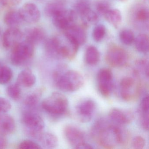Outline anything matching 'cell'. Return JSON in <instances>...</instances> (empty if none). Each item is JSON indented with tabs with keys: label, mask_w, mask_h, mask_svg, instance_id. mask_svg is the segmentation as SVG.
Wrapping results in <instances>:
<instances>
[{
	"label": "cell",
	"mask_w": 149,
	"mask_h": 149,
	"mask_svg": "<svg viewBox=\"0 0 149 149\" xmlns=\"http://www.w3.org/2000/svg\"><path fill=\"white\" fill-rule=\"evenodd\" d=\"M94 130L99 144L104 148H114L123 143V131L116 125H104L102 122H101L96 124Z\"/></svg>",
	"instance_id": "cell-1"
},
{
	"label": "cell",
	"mask_w": 149,
	"mask_h": 149,
	"mask_svg": "<svg viewBox=\"0 0 149 149\" xmlns=\"http://www.w3.org/2000/svg\"><path fill=\"white\" fill-rule=\"evenodd\" d=\"M54 79L58 88L65 92H74L81 88L84 79L81 73L74 70L63 71L58 69L54 74Z\"/></svg>",
	"instance_id": "cell-2"
},
{
	"label": "cell",
	"mask_w": 149,
	"mask_h": 149,
	"mask_svg": "<svg viewBox=\"0 0 149 149\" xmlns=\"http://www.w3.org/2000/svg\"><path fill=\"white\" fill-rule=\"evenodd\" d=\"M42 107L49 115L53 116H60L67 112L68 101L63 94L54 92L43 100Z\"/></svg>",
	"instance_id": "cell-3"
},
{
	"label": "cell",
	"mask_w": 149,
	"mask_h": 149,
	"mask_svg": "<svg viewBox=\"0 0 149 149\" xmlns=\"http://www.w3.org/2000/svg\"><path fill=\"white\" fill-rule=\"evenodd\" d=\"M22 122L25 132L30 136L38 139L43 132L45 127L44 121L37 113L33 111L25 112Z\"/></svg>",
	"instance_id": "cell-4"
},
{
	"label": "cell",
	"mask_w": 149,
	"mask_h": 149,
	"mask_svg": "<svg viewBox=\"0 0 149 149\" xmlns=\"http://www.w3.org/2000/svg\"><path fill=\"white\" fill-rule=\"evenodd\" d=\"M11 61L14 65L20 66L30 60L34 54V45L25 40L13 48Z\"/></svg>",
	"instance_id": "cell-5"
},
{
	"label": "cell",
	"mask_w": 149,
	"mask_h": 149,
	"mask_svg": "<svg viewBox=\"0 0 149 149\" xmlns=\"http://www.w3.org/2000/svg\"><path fill=\"white\" fill-rule=\"evenodd\" d=\"M128 59L127 52L118 46L110 47L106 54V61L111 67L115 68L125 66L128 62Z\"/></svg>",
	"instance_id": "cell-6"
},
{
	"label": "cell",
	"mask_w": 149,
	"mask_h": 149,
	"mask_svg": "<svg viewBox=\"0 0 149 149\" xmlns=\"http://www.w3.org/2000/svg\"><path fill=\"white\" fill-rule=\"evenodd\" d=\"M52 18L55 26L58 29L65 31L75 25L77 14L74 10L64 9Z\"/></svg>",
	"instance_id": "cell-7"
},
{
	"label": "cell",
	"mask_w": 149,
	"mask_h": 149,
	"mask_svg": "<svg viewBox=\"0 0 149 149\" xmlns=\"http://www.w3.org/2000/svg\"><path fill=\"white\" fill-rule=\"evenodd\" d=\"M98 88L100 93L104 97L110 95L113 88V74L108 68L101 69L97 74Z\"/></svg>",
	"instance_id": "cell-8"
},
{
	"label": "cell",
	"mask_w": 149,
	"mask_h": 149,
	"mask_svg": "<svg viewBox=\"0 0 149 149\" xmlns=\"http://www.w3.org/2000/svg\"><path fill=\"white\" fill-rule=\"evenodd\" d=\"M96 103L91 99L80 102L76 107V112L79 119L83 123L89 122L95 110Z\"/></svg>",
	"instance_id": "cell-9"
},
{
	"label": "cell",
	"mask_w": 149,
	"mask_h": 149,
	"mask_svg": "<svg viewBox=\"0 0 149 149\" xmlns=\"http://www.w3.org/2000/svg\"><path fill=\"white\" fill-rule=\"evenodd\" d=\"M23 33L17 27H11L7 29L2 36V45L6 49L13 48L22 41Z\"/></svg>",
	"instance_id": "cell-10"
},
{
	"label": "cell",
	"mask_w": 149,
	"mask_h": 149,
	"mask_svg": "<svg viewBox=\"0 0 149 149\" xmlns=\"http://www.w3.org/2000/svg\"><path fill=\"white\" fill-rule=\"evenodd\" d=\"M23 21L29 24H34L40 20L41 14L38 7L32 3L24 4L19 10Z\"/></svg>",
	"instance_id": "cell-11"
},
{
	"label": "cell",
	"mask_w": 149,
	"mask_h": 149,
	"mask_svg": "<svg viewBox=\"0 0 149 149\" xmlns=\"http://www.w3.org/2000/svg\"><path fill=\"white\" fill-rule=\"evenodd\" d=\"M65 138L75 148L85 142L84 132L79 128L74 125H68L64 129Z\"/></svg>",
	"instance_id": "cell-12"
},
{
	"label": "cell",
	"mask_w": 149,
	"mask_h": 149,
	"mask_svg": "<svg viewBox=\"0 0 149 149\" xmlns=\"http://www.w3.org/2000/svg\"><path fill=\"white\" fill-rule=\"evenodd\" d=\"M64 35L78 46L85 43L87 40V35L82 27L74 25L65 30Z\"/></svg>",
	"instance_id": "cell-13"
},
{
	"label": "cell",
	"mask_w": 149,
	"mask_h": 149,
	"mask_svg": "<svg viewBox=\"0 0 149 149\" xmlns=\"http://www.w3.org/2000/svg\"><path fill=\"white\" fill-rule=\"evenodd\" d=\"M135 83L132 77H125L122 79L120 83V95L122 99L127 101L131 100L134 95Z\"/></svg>",
	"instance_id": "cell-14"
},
{
	"label": "cell",
	"mask_w": 149,
	"mask_h": 149,
	"mask_svg": "<svg viewBox=\"0 0 149 149\" xmlns=\"http://www.w3.org/2000/svg\"><path fill=\"white\" fill-rule=\"evenodd\" d=\"M109 117L115 123L123 125L130 123L133 118V116L130 112L116 108L110 110Z\"/></svg>",
	"instance_id": "cell-15"
},
{
	"label": "cell",
	"mask_w": 149,
	"mask_h": 149,
	"mask_svg": "<svg viewBox=\"0 0 149 149\" xmlns=\"http://www.w3.org/2000/svg\"><path fill=\"white\" fill-rule=\"evenodd\" d=\"M26 40L31 42L34 45L45 40L46 34L43 29L39 27H33L26 30L23 34Z\"/></svg>",
	"instance_id": "cell-16"
},
{
	"label": "cell",
	"mask_w": 149,
	"mask_h": 149,
	"mask_svg": "<svg viewBox=\"0 0 149 149\" xmlns=\"http://www.w3.org/2000/svg\"><path fill=\"white\" fill-rule=\"evenodd\" d=\"M15 123L11 116L6 114L0 115V134L10 135L15 130Z\"/></svg>",
	"instance_id": "cell-17"
},
{
	"label": "cell",
	"mask_w": 149,
	"mask_h": 149,
	"mask_svg": "<svg viewBox=\"0 0 149 149\" xmlns=\"http://www.w3.org/2000/svg\"><path fill=\"white\" fill-rule=\"evenodd\" d=\"M36 82L34 74L29 69L22 70L17 77V83L20 87L29 88L33 87Z\"/></svg>",
	"instance_id": "cell-18"
},
{
	"label": "cell",
	"mask_w": 149,
	"mask_h": 149,
	"mask_svg": "<svg viewBox=\"0 0 149 149\" xmlns=\"http://www.w3.org/2000/svg\"><path fill=\"white\" fill-rule=\"evenodd\" d=\"M62 41L57 37H52L45 40L44 46L46 52L50 56L59 58V53Z\"/></svg>",
	"instance_id": "cell-19"
},
{
	"label": "cell",
	"mask_w": 149,
	"mask_h": 149,
	"mask_svg": "<svg viewBox=\"0 0 149 149\" xmlns=\"http://www.w3.org/2000/svg\"><path fill=\"white\" fill-rule=\"evenodd\" d=\"M38 139L42 147L46 149H54L58 145L57 137L51 132H42Z\"/></svg>",
	"instance_id": "cell-20"
},
{
	"label": "cell",
	"mask_w": 149,
	"mask_h": 149,
	"mask_svg": "<svg viewBox=\"0 0 149 149\" xmlns=\"http://www.w3.org/2000/svg\"><path fill=\"white\" fill-rule=\"evenodd\" d=\"M23 21L19 11L12 10L8 12L4 17V22L7 26L17 27Z\"/></svg>",
	"instance_id": "cell-21"
},
{
	"label": "cell",
	"mask_w": 149,
	"mask_h": 149,
	"mask_svg": "<svg viewBox=\"0 0 149 149\" xmlns=\"http://www.w3.org/2000/svg\"><path fill=\"white\" fill-rule=\"evenodd\" d=\"M104 17L108 22L115 28L119 27L122 22V14L118 9H110Z\"/></svg>",
	"instance_id": "cell-22"
},
{
	"label": "cell",
	"mask_w": 149,
	"mask_h": 149,
	"mask_svg": "<svg viewBox=\"0 0 149 149\" xmlns=\"http://www.w3.org/2000/svg\"><path fill=\"white\" fill-rule=\"evenodd\" d=\"M100 54L98 49L94 46L87 48L85 53V60L89 65L96 64L100 61Z\"/></svg>",
	"instance_id": "cell-23"
},
{
	"label": "cell",
	"mask_w": 149,
	"mask_h": 149,
	"mask_svg": "<svg viewBox=\"0 0 149 149\" xmlns=\"http://www.w3.org/2000/svg\"><path fill=\"white\" fill-rule=\"evenodd\" d=\"M135 45L136 49L141 53L146 54L149 51V37L147 35L141 34L135 39Z\"/></svg>",
	"instance_id": "cell-24"
},
{
	"label": "cell",
	"mask_w": 149,
	"mask_h": 149,
	"mask_svg": "<svg viewBox=\"0 0 149 149\" xmlns=\"http://www.w3.org/2000/svg\"><path fill=\"white\" fill-rule=\"evenodd\" d=\"M40 88L29 94L25 97L24 104L26 107L32 109L38 104L42 95V90Z\"/></svg>",
	"instance_id": "cell-25"
},
{
	"label": "cell",
	"mask_w": 149,
	"mask_h": 149,
	"mask_svg": "<svg viewBox=\"0 0 149 149\" xmlns=\"http://www.w3.org/2000/svg\"><path fill=\"white\" fill-rule=\"evenodd\" d=\"M65 9L64 5L58 1L51 2L45 6L44 12L45 14L49 17H53Z\"/></svg>",
	"instance_id": "cell-26"
},
{
	"label": "cell",
	"mask_w": 149,
	"mask_h": 149,
	"mask_svg": "<svg viewBox=\"0 0 149 149\" xmlns=\"http://www.w3.org/2000/svg\"><path fill=\"white\" fill-rule=\"evenodd\" d=\"M13 77L12 70L8 66L4 64L0 69V84H7L11 81Z\"/></svg>",
	"instance_id": "cell-27"
},
{
	"label": "cell",
	"mask_w": 149,
	"mask_h": 149,
	"mask_svg": "<svg viewBox=\"0 0 149 149\" xmlns=\"http://www.w3.org/2000/svg\"><path fill=\"white\" fill-rule=\"evenodd\" d=\"M8 96L15 101H18L21 97L22 91L21 87L16 83L9 85L6 90Z\"/></svg>",
	"instance_id": "cell-28"
},
{
	"label": "cell",
	"mask_w": 149,
	"mask_h": 149,
	"mask_svg": "<svg viewBox=\"0 0 149 149\" xmlns=\"http://www.w3.org/2000/svg\"><path fill=\"white\" fill-rule=\"evenodd\" d=\"M119 38L122 43L125 45H131L135 40V36L131 30L124 29L119 33Z\"/></svg>",
	"instance_id": "cell-29"
},
{
	"label": "cell",
	"mask_w": 149,
	"mask_h": 149,
	"mask_svg": "<svg viewBox=\"0 0 149 149\" xmlns=\"http://www.w3.org/2000/svg\"><path fill=\"white\" fill-rule=\"evenodd\" d=\"M106 34V28L103 25H98L94 28L92 33V37L96 42L101 41Z\"/></svg>",
	"instance_id": "cell-30"
},
{
	"label": "cell",
	"mask_w": 149,
	"mask_h": 149,
	"mask_svg": "<svg viewBox=\"0 0 149 149\" xmlns=\"http://www.w3.org/2000/svg\"><path fill=\"white\" fill-rule=\"evenodd\" d=\"M81 18L85 26H88L89 24H95L99 19L97 14L91 9H90Z\"/></svg>",
	"instance_id": "cell-31"
},
{
	"label": "cell",
	"mask_w": 149,
	"mask_h": 149,
	"mask_svg": "<svg viewBox=\"0 0 149 149\" xmlns=\"http://www.w3.org/2000/svg\"><path fill=\"white\" fill-rule=\"evenodd\" d=\"M91 8L89 4L84 1H78L75 4V12L81 17L84 15Z\"/></svg>",
	"instance_id": "cell-32"
},
{
	"label": "cell",
	"mask_w": 149,
	"mask_h": 149,
	"mask_svg": "<svg viewBox=\"0 0 149 149\" xmlns=\"http://www.w3.org/2000/svg\"><path fill=\"white\" fill-rule=\"evenodd\" d=\"M96 10L98 14L104 16L110 9V5L108 1H100L96 4Z\"/></svg>",
	"instance_id": "cell-33"
},
{
	"label": "cell",
	"mask_w": 149,
	"mask_h": 149,
	"mask_svg": "<svg viewBox=\"0 0 149 149\" xmlns=\"http://www.w3.org/2000/svg\"><path fill=\"white\" fill-rule=\"evenodd\" d=\"M136 65L139 69L146 77L149 76V63L145 59H139L136 62Z\"/></svg>",
	"instance_id": "cell-34"
},
{
	"label": "cell",
	"mask_w": 149,
	"mask_h": 149,
	"mask_svg": "<svg viewBox=\"0 0 149 149\" xmlns=\"http://www.w3.org/2000/svg\"><path fill=\"white\" fill-rule=\"evenodd\" d=\"M19 148L21 149H39L42 147L34 141L31 140H25L21 142Z\"/></svg>",
	"instance_id": "cell-35"
},
{
	"label": "cell",
	"mask_w": 149,
	"mask_h": 149,
	"mask_svg": "<svg viewBox=\"0 0 149 149\" xmlns=\"http://www.w3.org/2000/svg\"><path fill=\"white\" fill-rule=\"evenodd\" d=\"M136 18L139 22L147 21L149 19V13L148 8H139L136 13Z\"/></svg>",
	"instance_id": "cell-36"
},
{
	"label": "cell",
	"mask_w": 149,
	"mask_h": 149,
	"mask_svg": "<svg viewBox=\"0 0 149 149\" xmlns=\"http://www.w3.org/2000/svg\"><path fill=\"white\" fill-rule=\"evenodd\" d=\"M145 145V140L141 136L135 137L132 142V147L135 149H142Z\"/></svg>",
	"instance_id": "cell-37"
},
{
	"label": "cell",
	"mask_w": 149,
	"mask_h": 149,
	"mask_svg": "<svg viewBox=\"0 0 149 149\" xmlns=\"http://www.w3.org/2000/svg\"><path fill=\"white\" fill-rule=\"evenodd\" d=\"M12 105L11 103L7 99L0 97V113H6L10 110Z\"/></svg>",
	"instance_id": "cell-38"
},
{
	"label": "cell",
	"mask_w": 149,
	"mask_h": 149,
	"mask_svg": "<svg viewBox=\"0 0 149 149\" xmlns=\"http://www.w3.org/2000/svg\"><path fill=\"white\" fill-rule=\"evenodd\" d=\"M140 109L142 113H149V98L148 95H146L142 99L140 104Z\"/></svg>",
	"instance_id": "cell-39"
},
{
	"label": "cell",
	"mask_w": 149,
	"mask_h": 149,
	"mask_svg": "<svg viewBox=\"0 0 149 149\" xmlns=\"http://www.w3.org/2000/svg\"><path fill=\"white\" fill-rule=\"evenodd\" d=\"M22 0H2L1 5L5 7H13L20 4Z\"/></svg>",
	"instance_id": "cell-40"
},
{
	"label": "cell",
	"mask_w": 149,
	"mask_h": 149,
	"mask_svg": "<svg viewBox=\"0 0 149 149\" xmlns=\"http://www.w3.org/2000/svg\"><path fill=\"white\" fill-rule=\"evenodd\" d=\"M141 125L146 130L149 129V113H142L141 118Z\"/></svg>",
	"instance_id": "cell-41"
},
{
	"label": "cell",
	"mask_w": 149,
	"mask_h": 149,
	"mask_svg": "<svg viewBox=\"0 0 149 149\" xmlns=\"http://www.w3.org/2000/svg\"><path fill=\"white\" fill-rule=\"evenodd\" d=\"M7 140L4 135L0 134V149H5L7 146Z\"/></svg>",
	"instance_id": "cell-42"
},
{
	"label": "cell",
	"mask_w": 149,
	"mask_h": 149,
	"mask_svg": "<svg viewBox=\"0 0 149 149\" xmlns=\"http://www.w3.org/2000/svg\"><path fill=\"white\" fill-rule=\"evenodd\" d=\"M93 147L89 144L88 143L86 142L82 143L79 145L76 148V149H93Z\"/></svg>",
	"instance_id": "cell-43"
},
{
	"label": "cell",
	"mask_w": 149,
	"mask_h": 149,
	"mask_svg": "<svg viewBox=\"0 0 149 149\" xmlns=\"http://www.w3.org/2000/svg\"><path fill=\"white\" fill-rule=\"evenodd\" d=\"M3 65H4V64H3L0 61V69L1 68V67L3 66Z\"/></svg>",
	"instance_id": "cell-44"
},
{
	"label": "cell",
	"mask_w": 149,
	"mask_h": 149,
	"mask_svg": "<svg viewBox=\"0 0 149 149\" xmlns=\"http://www.w3.org/2000/svg\"><path fill=\"white\" fill-rule=\"evenodd\" d=\"M1 2H2V0H0V6H2V5H1Z\"/></svg>",
	"instance_id": "cell-45"
},
{
	"label": "cell",
	"mask_w": 149,
	"mask_h": 149,
	"mask_svg": "<svg viewBox=\"0 0 149 149\" xmlns=\"http://www.w3.org/2000/svg\"><path fill=\"white\" fill-rule=\"evenodd\" d=\"M118 1H125V0H118Z\"/></svg>",
	"instance_id": "cell-46"
},
{
	"label": "cell",
	"mask_w": 149,
	"mask_h": 149,
	"mask_svg": "<svg viewBox=\"0 0 149 149\" xmlns=\"http://www.w3.org/2000/svg\"><path fill=\"white\" fill-rule=\"evenodd\" d=\"M144 1H148L149 0H144Z\"/></svg>",
	"instance_id": "cell-47"
},
{
	"label": "cell",
	"mask_w": 149,
	"mask_h": 149,
	"mask_svg": "<svg viewBox=\"0 0 149 149\" xmlns=\"http://www.w3.org/2000/svg\"><path fill=\"white\" fill-rule=\"evenodd\" d=\"M0 33H1V29H0Z\"/></svg>",
	"instance_id": "cell-48"
}]
</instances>
